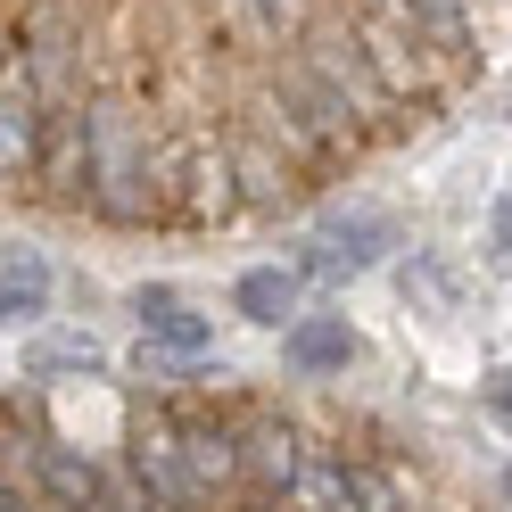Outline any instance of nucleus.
Instances as JSON below:
<instances>
[{
  "label": "nucleus",
  "instance_id": "obj_2",
  "mask_svg": "<svg viewBox=\"0 0 512 512\" xmlns=\"http://www.w3.org/2000/svg\"><path fill=\"white\" fill-rule=\"evenodd\" d=\"M42 133H50V116H42V83L9 67V91H0V157H9V174L17 166H42Z\"/></svg>",
  "mask_w": 512,
  "mask_h": 512
},
{
  "label": "nucleus",
  "instance_id": "obj_20",
  "mask_svg": "<svg viewBox=\"0 0 512 512\" xmlns=\"http://www.w3.org/2000/svg\"><path fill=\"white\" fill-rule=\"evenodd\" d=\"M364 9H380V17H405V25H413V9H405V0H364Z\"/></svg>",
  "mask_w": 512,
  "mask_h": 512
},
{
  "label": "nucleus",
  "instance_id": "obj_16",
  "mask_svg": "<svg viewBox=\"0 0 512 512\" xmlns=\"http://www.w3.org/2000/svg\"><path fill=\"white\" fill-rule=\"evenodd\" d=\"M298 504H306V512H356V488H347V471H331V463H306V479H298Z\"/></svg>",
  "mask_w": 512,
  "mask_h": 512
},
{
  "label": "nucleus",
  "instance_id": "obj_6",
  "mask_svg": "<svg viewBox=\"0 0 512 512\" xmlns=\"http://www.w3.org/2000/svg\"><path fill=\"white\" fill-rule=\"evenodd\" d=\"M42 306H50L42 248L34 240H9V256H0V314H9V323H42Z\"/></svg>",
  "mask_w": 512,
  "mask_h": 512
},
{
  "label": "nucleus",
  "instance_id": "obj_7",
  "mask_svg": "<svg viewBox=\"0 0 512 512\" xmlns=\"http://www.w3.org/2000/svg\"><path fill=\"white\" fill-rule=\"evenodd\" d=\"M281 356L298 372H331V364L356 356V331H347V314H298V323L281 331Z\"/></svg>",
  "mask_w": 512,
  "mask_h": 512
},
{
  "label": "nucleus",
  "instance_id": "obj_11",
  "mask_svg": "<svg viewBox=\"0 0 512 512\" xmlns=\"http://www.w3.org/2000/svg\"><path fill=\"white\" fill-rule=\"evenodd\" d=\"M240 314H248V323H298V273L290 265L240 273Z\"/></svg>",
  "mask_w": 512,
  "mask_h": 512
},
{
  "label": "nucleus",
  "instance_id": "obj_14",
  "mask_svg": "<svg viewBox=\"0 0 512 512\" xmlns=\"http://www.w3.org/2000/svg\"><path fill=\"white\" fill-rule=\"evenodd\" d=\"M323 240H331V248H347V265H356V273L372 265L380 248H397L389 215H364V207H356V215H331V232H323Z\"/></svg>",
  "mask_w": 512,
  "mask_h": 512
},
{
  "label": "nucleus",
  "instance_id": "obj_3",
  "mask_svg": "<svg viewBox=\"0 0 512 512\" xmlns=\"http://www.w3.org/2000/svg\"><path fill=\"white\" fill-rule=\"evenodd\" d=\"M133 479H141L157 504H190V496H199V479H190V446L174 430H141L133 438Z\"/></svg>",
  "mask_w": 512,
  "mask_h": 512
},
{
  "label": "nucleus",
  "instance_id": "obj_21",
  "mask_svg": "<svg viewBox=\"0 0 512 512\" xmlns=\"http://www.w3.org/2000/svg\"><path fill=\"white\" fill-rule=\"evenodd\" d=\"M0 512H34V504H25V496H17V488H9V496H0Z\"/></svg>",
  "mask_w": 512,
  "mask_h": 512
},
{
  "label": "nucleus",
  "instance_id": "obj_18",
  "mask_svg": "<svg viewBox=\"0 0 512 512\" xmlns=\"http://www.w3.org/2000/svg\"><path fill=\"white\" fill-rule=\"evenodd\" d=\"M488 405H496V413H512V372H488Z\"/></svg>",
  "mask_w": 512,
  "mask_h": 512
},
{
  "label": "nucleus",
  "instance_id": "obj_15",
  "mask_svg": "<svg viewBox=\"0 0 512 512\" xmlns=\"http://www.w3.org/2000/svg\"><path fill=\"white\" fill-rule=\"evenodd\" d=\"M405 9H413V34H430L438 50H463V42H471L463 0H405Z\"/></svg>",
  "mask_w": 512,
  "mask_h": 512
},
{
  "label": "nucleus",
  "instance_id": "obj_12",
  "mask_svg": "<svg viewBox=\"0 0 512 512\" xmlns=\"http://www.w3.org/2000/svg\"><path fill=\"white\" fill-rule=\"evenodd\" d=\"M281 100L306 116V133H347V116H356V108H347L314 67H290V75H281Z\"/></svg>",
  "mask_w": 512,
  "mask_h": 512
},
{
  "label": "nucleus",
  "instance_id": "obj_9",
  "mask_svg": "<svg viewBox=\"0 0 512 512\" xmlns=\"http://www.w3.org/2000/svg\"><path fill=\"white\" fill-rule=\"evenodd\" d=\"M42 488H50V504H67V512H91L108 496V479H100V463L91 455H75V446H42Z\"/></svg>",
  "mask_w": 512,
  "mask_h": 512
},
{
  "label": "nucleus",
  "instance_id": "obj_8",
  "mask_svg": "<svg viewBox=\"0 0 512 512\" xmlns=\"http://www.w3.org/2000/svg\"><path fill=\"white\" fill-rule=\"evenodd\" d=\"M133 314H141V331L166 347V356H207V339H215L199 314H182V298H174V290H141V298H133Z\"/></svg>",
  "mask_w": 512,
  "mask_h": 512
},
{
  "label": "nucleus",
  "instance_id": "obj_10",
  "mask_svg": "<svg viewBox=\"0 0 512 512\" xmlns=\"http://www.w3.org/2000/svg\"><path fill=\"white\" fill-rule=\"evenodd\" d=\"M100 339L91 331H42L34 347H25V380H58V372H100Z\"/></svg>",
  "mask_w": 512,
  "mask_h": 512
},
{
  "label": "nucleus",
  "instance_id": "obj_1",
  "mask_svg": "<svg viewBox=\"0 0 512 512\" xmlns=\"http://www.w3.org/2000/svg\"><path fill=\"white\" fill-rule=\"evenodd\" d=\"M91 207L116 223H141L157 207V174H149V141L124 108H91Z\"/></svg>",
  "mask_w": 512,
  "mask_h": 512
},
{
  "label": "nucleus",
  "instance_id": "obj_5",
  "mask_svg": "<svg viewBox=\"0 0 512 512\" xmlns=\"http://www.w3.org/2000/svg\"><path fill=\"white\" fill-rule=\"evenodd\" d=\"M240 471L256 479V488H298V479H306V455H298V438L281 430V422H248V430H240Z\"/></svg>",
  "mask_w": 512,
  "mask_h": 512
},
{
  "label": "nucleus",
  "instance_id": "obj_17",
  "mask_svg": "<svg viewBox=\"0 0 512 512\" xmlns=\"http://www.w3.org/2000/svg\"><path fill=\"white\" fill-rule=\"evenodd\" d=\"M232 9L256 25V34H281V25H298V17H306V0H232Z\"/></svg>",
  "mask_w": 512,
  "mask_h": 512
},
{
  "label": "nucleus",
  "instance_id": "obj_19",
  "mask_svg": "<svg viewBox=\"0 0 512 512\" xmlns=\"http://www.w3.org/2000/svg\"><path fill=\"white\" fill-rule=\"evenodd\" d=\"M496 248L512 256V190H504V199H496Z\"/></svg>",
  "mask_w": 512,
  "mask_h": 512
},
{
  "label": "nucleus",
  "instance_id": "obj_13",
  "mask_svg": "<svg viewBox=\"0 0 512 512\" xmlns=\"http://www.w3.org/2000/svg\"><path fill=\"white\" fill-rule=\"evenodd\" d=\"M182 446H190V479H199V496H215V488H232V479H240V438L190 430Z\"/></svg>",
  "mask_w": 512,
  "mask_h": 512
},
{
  "label": "nucleus",
  "instance_id": "obj_4",
  "mask_svg": "<svg viewBox=\"0 0 512 512\" xmlns=\"http://www.w3.org/2000/svg\"><path fill=\"white\" fill-rule=\"evenodd\" d=\"M306 67H314V75H323V83H331V91H339V100H347V108H356V116H372L380 100H389V91H380V75L364 67V50H356V42H347V34H323V42H314V50H306Z\"/></svg>",
  "mask_w": 512,
  "mask_h": 512
}]
</instances>
